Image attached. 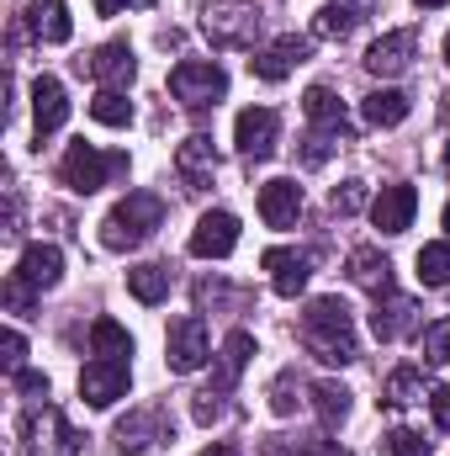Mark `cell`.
<instances>
[{
	"label": "cell",
	"mask_w": 450,
	"mask_h": 456,
	"mask_svg": "<svg viewBox=\"0 0 450 456\" xmlns=\"http://www.w3.org/2000/svg\"><path fill=\"white\" fill-rule=\"evenodd\" d=\"M302 345H308V355L324 361V366H350V361L360 355L350 303H339V297L308 303V314H302Z\"/></svg>",
	"instance_id": "6da1fadb"
},
{
	"label": "cell",
	"mask_w": 450,
	"mask_h": 456,
	"mask_svg": "<svg viewBox=\"0 0 450 456\" xmlns=\"http://www.w3.org/2000/svg\"><path fill=\"white\" fill-rule=\"evenodd\" d=\"M159 224H165V202L154 191H127L112 213L101 218V244L107 249H138L143 239H154Z\"/></svg>",
	"instance_id": "7a4b0ae2"
},
{
	"label": "cell",
	"mask_w": 450,
	"mask_h": 456,
	"mask_svg": "<svg viewBox=\"0 0 450 456\" xmlns=\"http://www.w3.org/2000/svg\"><path fill=\"white\" fill-rule=\"evenodd\" d=\"M117 175H127V154H101L96 143H69L64 149V159H59V181L69 186V191H80V197H91V191H101V186H112Z\"/></svg>",
	"instance_id": "3957f363"
},
{
	"label": "cell",
	"mask_w": 450,
	"mask_h": 456,
	"mask_svg": "<svg viewBox=\"0 0 450 456\" xmlns=\"http://www.w3.org/2000/svg\"><path fill=\"white\" fill-rule=\"evenodd\" d=\"M80 446H85V436H75L53 403H37L21 414V452L27 456H80Z\"/></svg>",
	"instance_id": "277c9868"
},
{
	"label": "cell",
	"mask_w": 450,
	"mask_h": 456,
	"mask_svg": "<svg viewBox=\"0 0 450 456\" xmlns=\"http://www.w3.org/2000/svg\"><path fill=\"white\" fill-rule=\"evenodd\" d=\"M170 96H175L181 107H191V112L218 107L228 96V69L218 59H186V64L170 69Z\"/></svg>",
	"instance_id": "5b68a950"
},
{
	"label": "cell",
	"mask_w": 450,
	"mask_h": 456,
	"mask_svg": "<svg viewBox=\"0 0 450 456\" xmlns=\"http://www.w3.org/2000/svg\"><path fill=\"white\" fill-rule=\"evenodd\" d=\"M202 32L218 43V48H244L254 32H260V11L249 0H213L202 11Z\"/></svg>",
	"instance_id": "8992f818"
},
{
	"label": "cell",
	"mask_w": 450,
	"mask_h": 456,
	"mask_svg": "<svg viewBox=\"0 0 450 456\" xmlns=\"http://www.w3.org/2000/svg\"><path fill=\"white\" fill-rule=\"evenodd\" d=\"M207 355H213V335H207V324H202L197 314H186V319L170 324V335H165V361H170V371L191 377V371L207 366Z\"/></svg>",
	"instance_id": "52a82bcc"
},
{
	"label": "cell",
	"mask_w": 450,
	"mask_h": 456,
	"mask_svg": "<svg viewBox=\"0 0 450 456\" xmlns=\"http://www.w3.org/2000/svg\"><path fill=\"white\" fill-rule=\"evenodd\" d=\"M127 382H133V366L112 361V355H96L85 371H80V398L91 409H112L117 398H127Z\"/></svg>",
	"instance_id": "ba28073f"
},
{
	"label": "cell",
	"mask_w": 450,
	"mask_h": 456,
	"mask_svg": "<svg viewBox=\"0 0 450 456\" xmlns=\"http://www.w3.org/2000/svg\"><path fill=\"white\" fill-rule=\"evenodd\" d=\"M11 281L21 292H53L64 281V249L59 244H27L21 260H16V271H11Z\"/></svg>",
	"instance_id": "9c48e42d"
},
{
	"label": "cell",
	"mask_w": 450,
	"mask_h": 456,
	"mask_svg": "<svg viewBox=\"0 0 450 456\" xmlns=\"http://www.w3.org/2000/svg\"><path fill=\"white\" fill-rule=\"evenodd\" d=\"M233 143L249 159H270L276 143H281V117L270 112V107H244V112L233 117Z\"/></svg>",
	"instance_id": "30bf717a"
},
{
	"label": "cell",
	"mask_w": 450,
	"mask_h": 456,
	"mask_svg": "<svg viewBox=\"0 0 450 456\" xmlns=\"http://www.w3.org/2000/svg\"><path fill=\"white\" fill-rule=\"evenodd\" d=\"M170 436H175V425L165 419V409H138V414H127L117 425V452L138 456V452H149V446H159V441H170Z\"/></svg>",
	"instance_id": "8fae6325"
},
{
	"label": "cell",
	"mask_w": 450,
	"mask_h": 456,
	"mask_svg": "<svg viewBox=\"0 0 450 456\" xmlns=\"http://www.w3.org/2000/svg\"><path fill=\"white\" fill-rule=\"evenodd\" d=\"M414 53H419V32H408V27H398V32H382L371 48H366V69L371 75H403L408 64H414Z\"/></svg>",
	"instance_id": "7c38bea8"
},
{
	"label": "cell",
	"mask_w": 450,
	"mask_h": 456,
	"mask_svg": "<svg viewBox=\"0 0 450 456\" xmlns=\"http://www.w3.org/2000/svg\"><path fill=\"white\" fill-rule=\"evenodd\" d=\"M175 175L186 181V191H207L213 175H218V149L207 133H191L181 149H175Z\"/></svg>",
	"instance_id": "4fadbf2b"
},
{
	"label": "cell",
	"mask_w": 450,
	"mask_h": 456,
	"mask_svg": "<svg viewBox=\"0 0 450 456\" xmlns=\"http://www.w3.org/2000/svg\"><path fill=\"white\" fill-rule=\"evenodd\" d=\"M260 265L270 271V287H276L281 297H297V292L313 281V255H308V249H265Z\"/></svg>",
	"instance_id": "5bb4252c"
},
{
	"label": "cell",
	"mask_w": 450,
	"mask_h": 456,
	"mask_svg": "<svg viewBox=\"0 0 450 456\" xmlns=\"http://www.w3.org/2000/svg\"><path fill=\"white\" fill-rule=\"evenodd\" d=\"M414 213H419V191L408 181L382 186V197L371 202V224L382 228V233H408L414 228Z\"/></svg>",
	"instance_id": "9a60e30c"
},
{
	"label": "cell",
	"mask_w": 450,
	"mask_h": 456,
	"mask_svg": "<svg viewBox=\"0 0 450 456\" xmlns=\"http://www.w3.org/2000/svg\"><path fill=\"white\" fill-rule=\"evenodd\" d=\"M308 53H313V43H308V37H297V32H286V37H276L270 48H260L249 64H254V75H260V80H270V86H276V80H286Z\"/></svg>",
	"instance_id": "2e32d148"
},
{
	"label": "cell",
	"mask_w": 450,
	"mask_h": 456,
	"mask_svg": "<svg viewBox=\"0 0 450 456\" xmlns=\"http://www.w3.org/2000/svg\"><path fill=\"white\" fill-rule=\"evenodd\" d=\"M233 244H238V218L233 213H207L191 228V255L197 260H223V255H233Z\"/></svg>",
	"instance_id": "e0dca14e"
},
{
	"label": "cell",
	"mask_w": 450,
	"mask_h": 456,
	"mask_svg": "<svg viewBox=\"0 0 450 456\" xmlns=\"http://www.w3.org/2000/svg\"><path fill=\"white\" fill-rule=\"evenodd\" d=\"M414 324H419V303L414 297H403V292H382L376 297V314H371V335L376 340H403Z\"/></svg>",
	"instance_id": "ac0fdd59"
},
{
	"label": "cell",
	"mask_w": 450,
	"mask_h": 456,
	"mask_svg": "<svg viewBox=\"0 0 450 456\" xmlns=\"http://www.w3.org/2000/svg\"><path fill=\"white\" fill-rule=\"evenodd\" d=\"M64 117H69V96H64V86H59L53 75L32 80V122H37V143H43L48 133H59Z\"/></svg>",
	"instance_id": "d6986e66"
},
{
	"label": "cell",
	"mask_w": 450,
	"mask_h": 456,
	"mask_svg": "<svg viewBox=\"0 0 450 456\" xmlns=\"http://www.w3.org/2000/svg\"><path fill=\"white\" fill-rule=\"evenodd\" d=\"M91 75L101 80V91H127L133 75H138V59H133L127 43H101V48L91 53Z\"/></svg>",
	"instance_id": "ffe728a7"
},
{
	"label": "cell",
	"mask_w": 450,
	"mask_h": 456,
	"mask_svg": "<svg viewBox=\"0 0 450 456\" xmlns=\"http://www.w3.org/2000/svg\"><path fill=\"white\" fill-rule=\"evenodd\" d=\"M297 213H302V186L297 181H265L260 186V218L270 228H292L297 224Z\"/></svg>",
	"instance_id": "44dd1931"
},
{
	"label": "cell",
	"mask_w": 450,
	"mask_h": 456,
	"mask_svg": "<svg viewBox=\"0 0 450 456\" xmlns=\"http://www.w3.org/2000/svg\"><path fill=\"white\" fill-rule=\"evenodd\" d=\"M27 27H32L37 43H69V32H75L64 0H32V5H27Z\"/></svg>",
	"instance_id": "7402d4cb"
},
{
	"label": "cell",
	"mask_w": 450,
	"mask_h": 456,
	"mask_svg": "<svg viewBox=\"0 0 450 456\" xmlns=\"http://www.w3.org/2000/svg\"><path fill=\"white\" fill-rule=\"evenodd\" d=\"M302 112H308V122H313L318 133H334V138H350V133H355L350 117H344V107H339V96L329 91V86H313V91L302 96Z\"/></svg>",
	"instance_id": "603a6c76"
},
{
	"label": "cell",
	"mask_w": 450,
	"mask_h": 456,
	"mask_svg": "<svg viewBox=\"0 0 450 456\" xmlns=\"http://www.w3.org/2000/svg\"><path fill=\"white\" fill-rule=\"evenodd\" d=\"M350 281L382 297V292H392V260L382 249H371V244L366 249H350Z\"/></svg>",
	"instance_id": "cb8c5ba5"
},
{
	"label": "cell",
	"mask_w": 450,
	"mask_h": 456,
	"mask_svg": "<svg viewBox=\"0 0 450 456\" xmlns=\"http://www.w3.org/2000/svg\"><path fill=\"white\" fill-rule=\"evenodd\" d=\"M249 355H254V340L244 335V330H233L218 350V377H213V393H233L238 387V377H244V366H249Z\"/></svg>",
	"instance_id": "d4e9b609"
},
{
	"label": "cell",
	"mask_w": 450,
	"mask_h": 456,
	"mask_svg": "<svg viewBox=\"0 0 450 456\" xmlns=\"http://www.w3.org/2000/svg\"><path fill=\"white\" fill-rule=\"evenodd\" d=\"M127 292L138 297V303H165L170 297V265H133L127 271Z\"/></svg>",
	"instance_id": "484cf974"
},
{
	"label": "cell",
	"mask_w": 450,
	"mask_h": 456,
	"mask_svg": "<svg viewBox=\"0 0 450 456\" xmlns=\"http://www.w3.org/2000/svg\"><path fill=\"white\" fill-rule=\"evenodd\" d=\"M355 27H360V5H350V0L324 5V11L313 16V37H329V43H344Z\"/></svg>",
	"instance_id": "4316f807"
},
{
	"label": "cell",
	"mask_w": 450,
	"mask_h": 456,
	"mask_svg": "<svg viewBox=\"0 0 450 456\" xmlns=\"http://www.w3.org/2000/svg\"><path fill=\"white\" fill-rule=\"evenodd\" d=\"M360 117H366L371 127H398V122L408 117V96H403V91H371V96L360 102Z\"/></svg>",
	"instance_id": "83f0119b"
},
{
	"label": "cell",
	"mask_w": 450,
	"mask_h": 456,
	"mask_svg": "<svg viewBox=\"0 0 450 456\" xmlns=\"http://www.w3.org/2000/svg\"><path fill=\"white\" fill-rule=\"evenodd\" d=\"M313 409H318L324 430H339V425L350 419V387H339V382H313Z\"/></svg>",
	"instance_id": "f1b7e54d"
},
{
	"label": "cell",
	"mask_w": 450,
	"mask_h": 456,
	"mask_svg": "<svg viewBox=\"0 0 450 456\" xmlns=\"http://www.w3.org/2000/svg\"><path fill=\"white\" fill-rule=\"evenodd\" d=\"M91 350H96V355H112V361H127V355H133V335H127L117 319H96V324H91Z\"/></svg>",
	"instance_id": "f546056e"
},
{
	"label": "cell",
	"mask_w": 450,
	"mask_h": 456,
	"mask_svg": "<svg viewBox=\"0 0 450 456\" xmlns=\"http://www.w3.org/2000/svg\"><path fill=\"white\" fill-rule=\"evenodd\" d=\"M382 398H387L392 409H408V403H419V398H424V377H419L414 366H398V371L387 377V387H382Z\"/></svg>",
	"instance_id": "4dcf8cb0"
},
{
	"label": "cell",
	"mask_w": 450,
	"mask_h": 456,
	"mask_svg": "<svg viewBox=\"0 0 450 456\" xmlns=\"http://www.w3.org/2000/svg\"><path fill=\"white\" fill-rule=\"evenodd\" d=\"M414 265H419L424 287H450V244H424Z\"/></svg>",
	"instance_id": "1f68e13d"
},
{
	"label": "cell",
	"mask_w": 450,
	"mask_h": 456,
	"mask_svg": "<svg viewBox=\"0 0 450 456\" xmlns=\"http://www.w3.org/2000/svg\"><path fill=\"white\" fill-rule=\"evenodd\" d=\"M91 117H96L101 127H127V122H133V102H127L122 91H96Z\"/></svg>",
	"instance_id": "d6a6232c"
},
{
	"label": "cell",
	"mask_w": 450,
	"mask_h": 456,
	"mask_svg": "<svg viewBox=\"0 0 450 456\" xmlns=\"http://www.w3.org/2000/svg\"><path fill=\"white\" fill-rule=\"evenodd\" d=\"M382 456H430V441L419 430H387L382 436Z\"/></svg>",
	"instance_id": "836d02e7"
},
{
	"label": "cell",
	"mask_w": 450,
	"mask_h": 456,
	"mask_svg": "<svg viewBox=\"0 0 450 456\" xmlns=\"http://www.w3.org/2000/svg\"><path fill=\"white\" fill-rule=\"evenodd\" d=\"M329 208H334L339 218H350V213H360L366 208V181H344L329 191Z\"/></svg>",
	"instance_id": "e575fe53"
},
{
	"label": "cell",
	"mask_w": 450,
	"mask_h": 456,
	"mask_svg": "<svg viewBox=\"0 0 450 456\" xmlns=\"http://www.w3.org/2000/svg\"><path fill=\"white\" fill-rule=\"evenodd\" d=\"M424 355H430V361H440V366H450V319L424 330Z\"/></svg>",
	"instance_id": "d590c367"
},
{
	"label": "cell",
	"mask_w": 450,
	"mask_h": 456,
	"mask_svg": "<svg viewBox=\"0 0 450 456\" xmlns=\"http://www.w3.org/2000/svg\"><path fill=\"white\" fill-rule=\"evenodd\" d=\"M191 419H197V425H218V419H223V393H213V387H207V393H197Z\"/></svg>",
	"instance_id": "8d00e7d4"
},
{
	"label": "cell",
	"mask_w": 450,
	"mask_h": 456,
	"mask_svg": "<svg viewBox=\"0 0 450 456\" xmlns=\"http://www.w3.org/2000/svg\"><path fill=\"white\" fill-rule=\"evenodd\" d=\"M339 143H344V138H334V133H318V127H313V133H308L302 159H308V165H324V159H329V149H339Z\"/></svg>",
	"instance_id": "74e56055"
},
{
	"label": "cell",
	"mask_w": 450,
	"mask_h": 456,
	"mask_svg": "<svg viewBox=\"0 0 450 456\" xmlns=\"http://www.w3.org/2000/svg\"><path fill=\"white\" fill-rule=\"evenodd\" d=\"M0 350H5V371L16 377V371H21V355H27V340H21L16 330H5V340H0Z\"/></svg>",
	"instance_id": "f35d334b"
},
{
	"label": "cell",
	"mask_w": 450,
	"mask_h": 456,
	"mask_svg": "<svg viewBox=\"0 0 450 456\" xmlns=\"http://www.w3.org/2000/svg\"><path fill=\"white\" fill-rule=\"evenodd\" d=\"M16 393H27V398H48V377H43V371H16Z\"/></svg>",
	"instance_id": "ab89813d"
},
{
	"label": "cell",
	"mask_w": 450,
	"mask_h": 456,
	"mask_svg": "<svg viewBox=\"0 0 450 456\" xmlns=\"http://www.w3.org/2000/svg\"><path fill=\"white\" fill-rule=\"evenodd\" d=\"M270 409H276V414H292V409H297V398H292V371L276 377V398H270Z\"/></svg>",
	"instance_id": "60d3db41"
},
{
	"label": "cell",
	"mask_w": 450,
	"mask_h": 456,
	"mask_svg": "<svg viewBox=\"0 0 450 456\" xmlns=\"http://www.w3.org/2000/svg\"><path fill=\"white\" fill-rule=\"evenodd\" d=\"M430 414H435L440 430H450V387H435V393H430Z\"/></svg>",
	"instance_id": "b9f144b4"
},
{
	"label": "cell",
	"mask_w": 450,
	"mask_h": 456,
	"mask_svg": "<svg viewBox=\"0 0 450 456\" xmlns=\"http://www.w3.org/2000/svg\"><path fill=\"white\" fill-rule=\"evenodd\" d=\"M297 456H350V452H339L334 441H308V446H297Z\"/></svg>",
	"instance_id": "7bdbcfd3"
},
{
	"label": "cell",
	"mask_w": 450,
	"mask_h": 456,
	"mask_svg": "<svg viewBox=\"0 0 450 456\" xmlns=\"http://www.w3.org/2000/svg\"><path fill=\"white\" fill-rule=\"evenodd\" d=\"M96 11H101V16H117V11H122V0H96Z\"/></svg>",
	"instance_id": "ee69618b"
},
{
	"label": "cell",
	"mask_w": 450,
	"mask_h": 456,
	"mask_svg": "<svg viewBox=\"0 0 450 456\" xmlns=\"http://www.w3.org/2000/svg\"><path fill=\"white\" fill-rule=\"evenodd\" d=\"M202 456H238V446H213V452H202Z\"/></svg>",
	"instance_id": "f6af8a7d"
},
{
	"label": "cell",
	"mask_w": 450,
	"mask_h": 456,
	"mask_svg": "<svg viewBox=\"0 0 450 456\" xmlns=\"http://www.w3.org/2000/svg\"><path fill=\"white\" fill-rule=\"evenodd\" d=\"M419 5H430V11H440V5H450V0H419Z\"/></svg>",
	"instance_id": "bcb514c9"
},
{
	"label": "cell",
	"mask_w": 450,
	"mask_h": 456,
	"mask_svg": "<svg viewBox=\"0 0 450 456\" xmlns=\"http://www.w3.org/2000/svg\"><path fill=\"white\" fill-rule=\"evenodd\" d=\"M446 175H450V138H446Z\"/></svg>",
	"instance_id": "7dc6e473"
},
{
	"label": "cell",
	"mask_w": 450,
	"mask_h": 456,
	"mask_svg": "<svg viewBox=\"0 0 450 456\" xmlns=\"http://www.w3.org/2000/svg\"><path fill=\"white\" fill-rule=\"evenodd\" d=\"M446 233H450V202H446Z\"/></svg>",
	"instance_id": "c3c4849f"
},
{
	"label": "cell",
	"mask_w": 450,
	"mask_h": 456,
	"mask_svg": "<svg viewBox=\"0 0 450 456\" xmlns=\"http://www.w3.org/2000/svg\"><path fill=\"white\" fill-rule=\"evenodd\" d=\"M446 64H450V37H446Z\"/></svg>",
	"instance_id": "681fc988"
},
{
	"label": "cell",
	"mask_w": 450,
	"mask_h": 456,
	"mask_svg": "<svg viewBox=\"0 0 450 456\" xmlns=\"http://www.w3.org/2000/svg\"><path fill=\"white\" fill-rule=\"evenodd\" d=\"M133 5H154V0H133Z\"/></svg>",
	"instance_id": "f907efd6"
},
{
	"label": "cell",
	"mask_w": 450,
	"mask_h": 456,
	"mask_svg": "<svg viewBox=\"0 0 450 456\" xmlns=\"http://www.w3.org/2000/svg\"><path fill=\"white\" fill-rule=\"evenodd\" d=\"M350 5H371V0H350Z\"/></svg>",
	"instance_id": "816d5d0a"
},
{
	"label": "cell",
	"mask_w": 450,
	"mask_h": 456,
	"mask_svg": "<svg viewBox=\"0 0 450 456\" xmlns=\"http://www.w3.org/2000/svg\"><path fill=\"white\" fill-rule=\"evenodd\" d=\"M446 117H450V96H446Z\"/></svg>",
	"instance_id": "f5cc1de1"
}]
</instances>
